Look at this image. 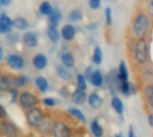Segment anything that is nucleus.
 I'll return each mask as SVG.
<instances>
[{"mask_svg":"<svg viewBox=\"0 0 153 137\" xmlns=\"http://www.w3.org/2000/svg\"><path fill=\"white\" fill-rule=\"evenodd\" d=\"M134 32L138 37L144 36L150 28V18L145 13H140L136 16L134 22Z\"/></svg>","mask_w":153,"mask_h":137,"instance_id":"nucleus-1","label":"nucleus"},{"mask_svg":"<svg viewBox=\"0 0 153 137\" xmlns=\"http://www.w3.org/2000/svg\"><path fill=\"white\" fill-rule=\"evenodd\" d=\"M134 57L137 63L140 65H144L148 61L149 54H148V44L144 39H140L134 48Z\"/></svg>","mask_w":153,"mask_h":137,"instance_id":"nucleus-2","label":"nucleus"},{"mask_svg":"<svg viewBox=\"0 0 153 137\" xmlns=\"http://www.w3.org/2000/svg\"><path fill=\"white\" fill-rule=\"evenodd\" d=\"M27 122L31 127H39L44 120V116L42 111L38 108H31L28 110Z\"/></svg>","mask_w":153,"mask_h":137,"instance_id":"nucleus-3","label":"nucleus"},{"mask_svg":"<svg viewBox=\"0 0 153 137\" xmlns=\"http://www.w3.org/2000/svg\"><path fill=\"white\" fill-rule=\"evenodd\" d=\"M19 103L22 106V109H30L33 108L35 105L38 103V99L37 97L28 92H23L20 94L19 97Z\"/></svg>","mask_w":153,"mask_h":137,"instance_id":"nucleus-4","label":"nucleus"},{"mask_svg":"<svg viewBox=\"0 0 153 137\" xmlns=\"http://www.w3.org/2000/svg\"><path fill=\"white\" fill-rule=\"evenodd\" d=\"M54 137H70V130L68 126L63 121H57L52 127Z\"/></svg>","mask_w":153,"mask_h":137,"instance_id":"nucleus-5","label":"nucleus"},{"mask_svg":"<svg viewBox=\"0 0 153 137\" xmlns=\"http://www.w3.org/2000/svg\"><path fill=\"white\" fill-rule=\"evenodd\" d=\"M7 64L11 68H13L14 70H21L24 66V60L21 56L13 54L8 57Z\"/></svg>","mask_w":153,"mask_h":137,"instance_id":"nucleus-6","label":"nucleus"},{"mask_svg":"<svg viewBox=\"0 0 153 137\" xmlns=\"http://www.w3.org/2000/svg\"><path fill=\"white\" fill-rule=\"evenodd\" d=\"M62 19V13L61 11L58 8H55L53 9L51 14L48 16V27H53V28H56Z\"/></svg>","mask_w":153,"mask_h":137,"instance_id":"nucleus-7","label":"nucleus"},{"mask_svg":"<svg viewBox=\"0 0 153 137\" xmlns=\"http://www.w3.org/2000/svg\"><path fill=\"white\" fill-rule=\"evenodd\" d=\"M71 98H72V101L73 102H74L75 104L77 105H82L86 100H87V95L85 93L84 91L77 88L71 95Z\"/></svg>","mask_w":153,"mask_h":137,"instance_id":"nucleus-8","label":"nucleus"},{"mask_svg":"<svg viewBox=\"0 0 153 137\" xmlns=\"http://www.w3.org/2000/svg\"><path fill=\"white\" fill-rule=\"evenodd\" d=\"M32 64L38 70H42L48 65V58L44 54H37L32 59Z\"/></svg>","mask_w":153,"mask_h":137,"instance_id":"nucleus-9","label":"nucleus"},{"mask_svg":"<svg viewBox=\"0 0 153 137\" xmlns=\"http://www.w3.org/2000/svg\"><path fill=\"white\" fill-rule=\"evenodd\" d=\"M22 40L29 48H35L38 45V38L33 32H25L22 36Z\"/></svg>","mask_w":153,"mask_h":137,"instance_id":"nucleus-10","label":"nucleus"},{"mask_svg":"<svg viewBox=\"0 0 153 137\" xmlns=\"http://www.w3.org/2000/svg\"><path fill=\"white\" fill-rule=\"evenodd\" d=\"M88 102H89V105L92 109H100L103 105L104 101H103V99L98 93L93 92V93L90 94L89 99H88Z\"/></svg>","mask_w":153,"mask_h":137,"instance_id":"nucleus-11","label":"nucleus"},{"mask_svg":"<svg viewBox=\"0 0 153 137\" xmlns=\"http://www.w3.org/2000/svg\"><path fill=\"white\" fill-rule=\"evenodd\" d=\"M75 29L72 24H65L61 30V35L65 40H72L75 36Z\"/></svg>","mask_w":153,"mask_h":137,"instance_id":"nucleus-12","label":"nucleus"},{"mask_svg":"<svg viewBox=\"0 0 153 137\" xmlns=\"http://www.w3.org/2000/svg\"><path fill=\"white\" fill-rule=\"evenodd\" d=\"M89 80L91 81V84L95 87H101L103 84V81H104L103 75L100 73V71H99V70L93 71Z\"/></svg>","mask_w":153,"mask_h":137,"instance_id":"nucleus-13","label":"nucleus"},{"mask_svg":"<svg viewBox=\"0 0 153 137\" xmlns=\"http://www.w3.org/2000/svg\"><path fill=\"white\" fill-rule=\"evenodd\" d=\"M117 79L119 82H125L128 81V71L126 65L124 61H122L118 67V73H117Z\"/></svg>","mask_w":153,"mask_h":137,"instance_id":"nucleus-14","label":"nucleus"},{"mask_svg":"<svg viewBox=\"0 0 153 137\" xmlns=\"http://www.w3.org/2000/svg\"><path fill=\"white\" fill-rule=\"evenodd\" d=\"M56 71L57 75H58L61 79H63V80H65V81H68V80H70V79L72 78L71 73H70V72L67 70V68L65 67L63 65H58V66H56Z\"/></svg>","mask_w":153,"mask_h":137,"instance_id":"nucleus-15","label":"nucleus"},{"mask_svg":"<svg viewBox=\"0 0 153 137\" xmlns=\"http://www.w3.org/2000/svg\"><path fill=\"white\" fill-rule=\"evenodd\" d=\"M35 84L39 91L42 93L46 92L48 90V82L42 76H39L35 80Z\"/></svg>","mask_w":153,"mask_h":137,"instance_id":"nucleus-16","label":"nucleus"},{"mask_svg":"<svg viewBox=\"0 0 153 137\" xmlns=\"http://www.w3.org/2000/svg\"><path fill=\"white\" fill-rule=\"evenodd\" d=\"M61 60H62L63 66L66 67L67 69L72 68L74 66V57L70 53H65L64 55H62Z\"/></svg>","mask_w":153,"mask_h":137,"instance_id":"nucleus-17","label":"nucleus"},{"mask_svg":"<svg viewBox=\"0 0 153 137\" xmlns=\"http://www.w3.org/2000/svg\"><path fill=\"white\" fill-rule=\"evenodd\" d=\"M111 106L117 114H119V115L123 114V112H124V104H123V101H121L120 98L114 97L111 100Z\"/></svg>","mask_w":153,"mask_h":137,"instance_id":"nucleus-18","label":"nucleus"},{"mask_svg":"<svg viewBox=\"0 0 153 137\" xmlns=\"http://www.w3.org/2000/svg\"><path fill=\"white\" fill-rule=\"evenodd\" d=\"M13 26L21 31H23L28 29L30 24L24 17H17L13 20Z\"/></svg>","mask_w":153,"mask_h":137,"instance_id":"nucleus-19","label":"nucleus"},{"mask_svg":"<svg viewBox=\"0 0 153 137\" xmlns=\"http://www.w3.org/2000/svg\"><path fill=\"white\" fill-rule=\"evenodd\" d=\"M68 112L75 118H77L78 120L83 122V123H86L87 120H86V117L84 116V114L82 113V110H80L79 109L77 108H70L68 109Z\"/></svg>","mask_w":153,"mask_h":137,"instance_id":"nucleus-20","label":"nucleus"},{"mask_svg":"<svg viewBox=\"0 0 153 137\" xmlns=\"http://www.w3.org/2000/svg\"><path fill=\"white\" fill-rule=\"evenodd\" d=\"M91 129L93 136L95 137H102V136H103V129H102L101 126L100 125V123L97 119H95L91 123Z\"/></svg>","mask_w":153,"mask_h":137,"instance_id":"nucleus-21","label":"nucleus"},{"mask_svg":"<svg viewBox=\"0 0 153 137\" xmlns=\"http://www.w3.org/2000/svg\"><path fill=\"white\" fill-rule=\"evenodd\" d=\"M52 11H53V7L48 1H44L39 5V13L43 15L49 16L51 14Z\"/></svg>","mask_w":153,"mask_h":137,"instance_id":"nucleus-22","label":"nucleus"},{"mask_svg":"<svg viewBox=\"0 0 153 137\" xmlns=\"http://www.w3.org/2000/svg\"><path fill=\"white\" fill-rule=\"evenodd\" d=\"M103 58V53L102 50L100 47H96L93 51V56H92V61L95 65H100L102 62Z\"/></svg>","mask_w":153,"mask_h":137,"instance_id":"nucleus-23","label":"nucleus"},{"mask_svg":"<svg viewBox=\"0 0 153 137\" xmlns=\"http://www.w3.org/2000/svg\"><path fill=\"white\" fill-rule=\"evenodd\" d=\"M47 33H48V38L50 39L51 41H53V42L58 41L59 38H60V32L58 31L57 28L48 27Z\"/></svg>","mask_w":153,"mask_h":137,"instance_id":"nucleus-24","label":"nucleus"},{"mask_svg":"<svg viewBox=\"0 0 153 137\" xmlns=\"http://www.w3.org/2000/svg\"><path fill=\"white\" fill-rule=\"evenodd\" d=\"M132 86L133 85H131V83L128 81L120 82L119 83V89L121 92L125 95H128L132 92Z\"/></svg>","mask_w":153,"mask_h":137,"instance_id":"nucleus-25","label":"nucleus"},{"mask_svg":"<svg viewBox=\"0 0 153 137\" xmlns=\"http://www.w3.org/2000/svg\"><path fill=\"white\" fill-rule=\"evenodd\" d=\"M10 89V82L5 75L0 74V92H6Z\"/></svg>","mask_w":153,"mask_h":137,"instance_id":"nucleus-26","label":"nucleus"},{"mask_svg":"<svg viewBox=\"0 0 153 137\" xmlns=\"http://www.w3.org/2000/svg\"><path fill=\"white\" fill-rule=\"evenodd\" d=\"M76 80H77V83H78V88L82 91H85L87 89V83H86V79H85L84 75L82 74H78L76 75Z\"/></svg>","mask_w":153,"mask_h":137,"instance_id":"nucleus-27","label":"nucleus"},{"mask_svg":"<svg viewBox=\"0 0 153 137\" xmlns=\"http://www.w3.org/2000/svg\"><path fill=\"white\" fill-rule=\"evenodd\" d=\"M0 22L10 28H12V26H13V21L4 13H2L0 14Z\"/></svg>","mask_w":153,"mask_h":137,"instance_id":"nucleus-28","label":"nucleus"},{"mask_svg":"<svg viewBox=\"0 0 153 137\" xmlns=\"http://www.w3.org/2000/svg\"><path fill=\"white\" fill-rule=\"evenodd\" d=\"M145 95H146V98L148 100V102L150 104L151 107H152L153 103V88L151 84H149L146 88H145Z\"/></svg>","mask_w":153,"mask_h":137,"instance_id":"nucleus-29","label":"nucleus"},{"mask_svg":"<svg viewBox=\"0 0 153 137\" xmlns=\"http://www.w3.org/2000/svg\"><path fill=\"white\" fill-rule=\"evenodd\" d=\"M82 18V13L80 10H74L70 13V20L73 22H79Z\"/></svg>","mask_w":153,"mask_h":137,"instance_id":"nucleus-30","label":"nucleus"},{"mask_svg":"<svg viewBox=\"0 0 153 137\" xmlns=\"http://www.w3.org/2000/svg\"><path fill=\"white\" fill-rule=\"evenodd\" d=\"M26 83H27V78H26V76H24V75H20V76H18V77L14 80V82H13V84H14L16 87L24 86Z\"/></svg>","mask_w":153,"mask_h":137,"instance_id":"nucleus-31","label":"nucleus"},{"mask_svg":"<svg viewBox=\"0 0 153 137\" xmlns=\"http://www.w3.org/2000/svg\"><path fill=\"white\" fill-rule=\"evenodd\" d=\"M105 15H106V23L107 25L110 26L112 24V10L110 7H107L105 9Z\"/></svg>","mask_w":153,"mask_h":137,"instance_id":"nucleus-32","label":"nucleus"},{"mask_svg":"<svg viewBox=\"0 0 153 137\" xmlns=\"http://www.w3.org/2000/svg\"><path fill=\"white\" fill-rule=\"evenodd\" d=\"M8 92L10 93V95H11V97H12L11 103L16 102L17 98H18V90L15 89V88H10V89L8 90Z\"/></svg>","mask_w":153,"mask_h":137,"instance_id":"nucleus-33","label":"nucleus"},{"mask_svg":"<svg viewBox=\"0 0 153 137\" xmlns=\"http://www.w3.org/2000/svg\"><path fill=\"white\" fill-rule=\"evenodd\" d=\"M100 4H101V0H89V5L93 10L100 8Z\"/></svg>","mask_w":153,"mask_h":137,"instance_id":"nucleus-34","label":"nucleus"},{"mask_svg":"<svg viewBox=\"0 0 153 137\" xmlns=\"http://www.w3.org/2000/svg\"><path fill=\"white\" fill-rule=\"evenodd\" d=\"M43 103L48 107H55L56 106V101L53 98H45L43 99Z\"/></svg>","mask_w":153,"mask_h":137,"instance_id":"nucleus-35","label":"nucleus"},{"mask_svg":"<svg viewBox=\"0 0 153 137\" xmlns=\"http://www.w3.org/2000/svg\"><path fill=\"white\" fill-rule=\"evenodd\" d=\"M10 31H11V28L6 26V25H4V23H2L0 22V32L1 33H8Z\"/></svg>","mask_w":153,"mask_h":137,"instance_id":"nucleus-36","label":"nucleus"},{"mask_svg":"<svg viewBox=\"0 0 153 137\" xmlns=\"http://www.w3.org/2000/svg\"><path fill=\"white\" fill-rule=\"evenodd\" d=\"M7 117V111L6 109L0 104V119H4Z\"/></svg>","mask_w":153,"mask_h":137,"instance_id":"nucleus-37","label":"nucleus"},{"mask_svg":"<svg viewBox=\"0 0 153 137\" xmlns=\"http://www.w3.org/2000/svg\"><path fill=\"white\" fill-rule=\"evenodd\" d=\"M92 72H93V70H92V66H88L87 68H86V72H85V75H84V77H85V79H90V77H91V74H92Z\"/></svg>","mask_w":153,"mask_h":137,"instance_id":"nucleus-38","label":"nucleus"},{"mask_svg":"<svg viewBox=\"0 0 153 137\" xmlns=\"http://www.w3.org/2000/svg\"><path fill=\"white\" fill-rule=\"evenodd\" d=\"M128 137H135L134 135V128L132 126L129 127V132H128Z\"/></svg>","mask_w":153,"mask_h":137,"instance_id":"nucleus-39","label":"nucleus"},{"mask_svg":"<svg viewBox=\"0 0 153 137\" xmlns=\"http://www.w3.org/2000/svg\"><path fill=\"white\" fill-rule=\"evenodd\" d=\"M12 0H0V4L2 5H4V6H7L11 4Z\"/></svg>","mask_w":153,"mask_h":137,"instance_id":"nucleus-40","label":"nucleus"},{"mask_svg":"<svg viewBox=\"0 0 153 137\" xmlns=\"http://www.w3.org/2000/svg\"><path fill=\"white\" fill-rule=\"evenodd\" d=\"M149 124H150V126H151V127H152L153 126V115L152 114H150V116H149Z\"/></svg>","mask_w":153,"mask_h":137,"instance_id":"nucleus-41","label":"nucleus"},{"mask_svg":"<svg viewBox=\"0 0 153 137\" xmlns=\"http://www.w3.org/2000/svg\"><path fill=\"white\" fill-rule=\"evenodd\" d=\"M89 30H93V29H96L97 28V24L96 23H93V24H90V25H88V27H87Z\"/></svg>","mask_w":153,"mask_h":137,"instance_id":"nucleus-42","label":"nucleus"},{"mask_svg":"<svg viewBox=\"0 0 153 137\" xmlns=\"http://www.w3.org/2000/svg\"><path fill=\"white\" fill-rule=\"evenodd\" d=\"M3 57H4V50L2 48H0V60L3 58Z\"/></svg>","mask_w":153,"mask_h":137,"instance_id":"nucleus-43","label":"nucleus"},{"mask_svg":"<svg viewBox=\"0 0 153 137\" xmlns=\"http://www.w3.org/2000/svg\"><path fill=\"white\" fill-rule=\"evenodd\" d=\"M115 137H122V136L121 135H117Z\"/></svg>","mask_w":153,"mask_h":137,"instance_id":"nucleus-44","label":"nucleus"}]
</instances>
